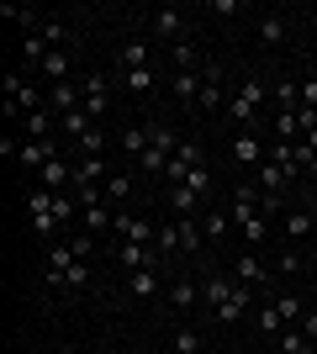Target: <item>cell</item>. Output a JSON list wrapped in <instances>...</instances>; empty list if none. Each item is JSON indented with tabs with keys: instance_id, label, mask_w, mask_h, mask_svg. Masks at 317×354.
I'll return each instance as SVG.
<instances>
[{
	"instance_id": "ab89813d",
	"label": "cell",
	"mask_w": 317,
	"mask_h": 354,
	"mask_svg": "<svg viewBox=\"0 0 317 354\" xmlns=\"http://www.w3.org/2000/svg\"><path fill=\"white\" fill-rule=\"evenodd\" d=\"M106 143H111V138H106V133H101V122H95L90 133H85V138L75 143V153H106Z\"/></svg>"
},
{
	"instance_id": "484cf974",
	"label": "cell",
	"mask_w": 317,
	"mask_h": 354,
	"mask_svg": "<svg viewBox=\"0 0 317 354\" xmlns=\"http://www.w3.org/2000/svg\"><path fill=\"white\" fill-rule=\"evenodd\" d=\"M286 37H291V21H286V16H265V21H259V43H265V48H280Z\"/></svg>"
},
{
	"instance_id": "bcb514c9",
	"label": "cell",
	"mask_w": 317,
	"mask_h": 354,
	"mask_svg": "<svg viewBox=\"0 0 317 354\" xmlns=\"http://www.w3.org/2000/svg\"><path fill=\"white\" fill-rule=\"evenodd\" d=\"M302 143H307V148H312V153H317V133H307V138H302Z\"/></svg>"
},
{
	"instance_id": "cb8c5ba5",
	"label": "cell",
	"mask_w": 317,
	"mask_h": 354,
	"mask_svg": "<svg viewBox=\"0 0 317 354\" xmlns=\"http://www.w3.org/2000/svg\"><path fill=\"white\" fill-rule=\"evenodd\" d=\"M270 164H280L286 180H296V175H302V148H296V143H270Z\"/></svg>"
},
{
	"instance_id": "74e56055",
	"label": "cell",
	"mask_w": 317,
	"mask_h": 354,
	"mask_svg": "<svg viewBox=\"0 0 317 354\" xmlns=\"http://www.w3.org/2000/svg\"><path fill=\"white\" fill-rule=\"evenodd\" d=\"M64 243L75 249V259H85V265H90V254H95V233H85V227H79V233H69Z\"/></svg>"
},
{
	"instance_id": "f35d334b",
	"label": "cell",
	"mask_w": 317,
	"mask_h": 354,
	"mask_svg": "<svg viewBox=\"0 0 317 354\" xmlns=\"http://www.w3.org/2000/svg\"><path fill=\"white\" fill-rule=\"evenodd\" d=\"M175 354H201V328H175Z\"/></svg>"
},
{
	"instance_id": "d590c367",
	"label": "cell",
	"mask_w": 317,
	"mask_h": 354,
	"mask_svg": "<svg viewBox=\"0 0 317 354\" xmlns=\"http://www.w3.org/2000/svg\"><path fill=\"white\" fill-rule=\"evenodd\" d=\"M254 328H259V333H265V339H275V333H280V328H286V323H280V312H275L270 301H265V307L254 312Z\"/></svg>"
},
{
	"instance_id": "8d00e7d4",
	"label": "cell",
	"mask_w": 317,
	"mask_h": 354,
	"mask_svg": "<svg viewBox=\"0 0 317 354\" xmlns=\"http://www.w3.org/2000/svg\"><path fill=\"white\" fill-rule=\"evenodd\" d=\"M53 122H59V117H53L48 106H43V111H32V117H27V138H53Z\"/></svg>"
},
{
	"instance_id": "9c48e42d",
	"label": "cell",
	"mask_w": 317,
	"mask_h": 354,
	"mask_svg": "<svg viewBox=\"0 0 317 354\" xmlns=\"http://www.w3.org/2000/svg\"><path fill=\"white\" fill-rule=\"evenodd\" d=\"M85 111H90L95 122L106 117V111H111V80H106V74H85Z\"/></svg>"
},
{
	"instance_id": "c3c4849f",
	"label": "cell",
	"mask_w": 317,
	"mask_h": 354,
	"mask_svg": "<svg viewBox=\"0 0 317 354\" xmlns=\"http://www.w3.org/2000/svg\"><path fill=\"white\" fill-rule=\"evenodd\" d=\"M90 354H111V349H90Z\"/></svg>"
},
{
	"instance_id": "277c9868",
	"label": "cell",
	"mask_w": 317,
	"mask_h": 354,
	"mask_svg": "<svg viewBox=\"0 0 317 354\" xmlns=\"http://www.w3.org/2000/svg\"><path fill=\"white\" fill-rule=\"evenodd\" d=\"M106 180H111L106 153H79V159H75V185H69V191H90V185H101V191H106Z\"/></svg>"
},
{
	"instance_id": "44dd1931",
	"label": "cell",
	"mask_w": 317,
	"mask_h": 354,
	"mask_svg": "<svg viewBox=\"0 0 317 354\" xmlns=\"http://www.w3.org/2000/svg\"><path fill=\"white\" fill-rule=\"evenodd\" d=\"M159 275H164V270H133V275H127V291H133L137 301H153V296L164 291V281H159Z\"/></svg>"
},
{
	"instance_id": "b9f144b4",
	"label": "cell",
	"mask_w": 317,
	"mask_h": 354,
	"mask_svg": "<svg viewBox=\"0 0 317 354\" xmlns=\"http://www.w3.org/2000/svg\"><path fill=\"white\" fill-rule=\"evenodd\" d=\"M275 270H280V275H296V270H302V249H286L275 259Z\"/></svg>"
},
{
	"instance_id": "7402d4cb",
	"label": "cell",
	"mask_w": 317,
	"mask_h": 354,
	"mask_svg": "<svg viewBox=\"0 0 317 354\" xmlns=\"http://www.w3.org/2000/svg\"><path fill=\"white\" fill-rule=\"evenodd\" d=\"M270 349L275 354H312V339H307L302 328H280V333L270 339Z\"/></svg>"
},
{
	"instance_id": "e0dca14e",
	"label": "cell",
	"mask_w": 317,
	"mask_h": 354,
	"mask_svg": "<svg viewBox=\"0 0 317 354\" xmlns=\"http://www.w3.org/2000/svg\"><path fill=\"white\" fill-rule=\"evenodd\" d=\"M117 64H122V69H153V43H148V37H127Z\"/></svg>"
},
{
	"instance_id": "7a4b0ae2",
	"label": "cell",
	"mask_w": 317,
	"mask_h": 354,
	"mask_svg": "<svg viewBox=\"0 0 317 354\" xmlns=\"http://www.w3.org/2000/svg\"><path fill=\"white\" fill-rule=\"evenodd\" d=\"M148 127H153V143L137 164H143V175H164L169 159H175V148H180V138H175V127H164V122H148Z\"/></svg>"
},
{
	"instance_id": "4316f807",
	"label": "cell",
	"mask_w": 317,
	"mask_h": 354,
	"mask_svg": "<svg viewBox=\"0 0 317 354\" xmlns=\"http://www.w3.org/2000/svg\"><path fill=\"white\" fill-rule=\"evenodd\" d=\"M133 185H137V180L133 175H127V169H117V175H111V180H106V201H111V207H127V196H133Z\"/></svg>"
},
{
	"instance_id": "ba28073f",
	"label": "cell",
	"mask_w": 317,
	"mask_h": 354,
	"mask_svg": "<svg viewBox=\"0 0 317 354\" xmlns=\"http://www.w3.org/2000/svg\"><path fill=\"white\" fill-rule=\"evenodd\" d=\"M37 185H43V191H53V196L69 191V185H75V159H64V153H59V159H48L43 169H37Z\"/></svg>"
},
{
	"instance_id": "8992f818",
	"label": "cell",
	"mask_w": 317,
	"mask_h": 354,
	"mask_svg": "<svg viewBox=\"0 0 317 354\" xmlns=\"http://www.w3.org/2000/svg\"><path fill=\"white\" fill-rule=\"evenodd\" d=\"M90 275H95V270L79 259V265H69V270H53V275H48V291H59V296H79L85 286H90Z\"/></svg>"
},
{
	"instance_id": "5bb4252c",
	"label": "cell",
	"mask_w": 317,
	"mask_h": 354,
	"mask_svg": "<svg viewBox=\"0 0 317 354\" xmlns=\"http://www.w3.org/2000/svg\"><path fill=\"white\" fill-rule=\"evenodd\" d=\"M48 159H59V143H53V138H27V143H21V153H16V164H21V169H43Z\"/></svg>"
},
{
	"instance_id": "ffe728a7",
	"label": "cell",
	"mask_w": 317,
	"mask_h": 354,
	"mask_svg": "<svg viewBox=\"0 0 317 354\" xmlns=\"http://www.w3.org/2000/svg\"><path fill=\"white\" fill-rule=\"evenodd\" d=\"M254 185H259L265 196H275V201H286V191H291V180H286V169H280V164H259Z\"/></svg>"
},
{
	"instance_id": "1f68e13d",
	"label": "cell",
	"mask_w": 317,
	"mask_h": 354,
	"mask_svg": "<svg viewBox=\"0 0 317 354\" xmlns=\"http://www.w3.org/2000/svg\"><path fill=\"white\" fill-rule=\"evenodd\" d=\"M270 307L280 312V323H286V328H296V323H302V317H307V312H302V296H275Z\"/></svg>"
},
{
	"instance_id": "4dcf8cb0",
	"label": "cell",
	"mask_w": 317,
	"mask_h": 354,
	"mask_svg": "<svg viewBox=\"0 0 317 354\" xmlns=\"http://www.w3.org/2000/svg\"><path fill=\"white\" fill-rule=\"evenodd\" d=\"M59 127H64V138H75V143H79V138L95 127V117L85 111V106H79V111H69V117H59Z\"/></svg>"
},
{
	"instance_id": "6da1fadb",
	"label": "cell",
	"mask_w": 317,
	"mask_h": 354,
	"mask_svg": "<svg viewBox=\"0 0 317 354\" xmlns=\"http://www.w3.org/2000/svg\"><path fill=\"white\" fill-rule=\"evenodd\" d=\"M27 217H32V233L43 238V243H53V238H59V212H53V191L32 185V191H27Z\"/></svg>"
},
{
	"instance_id": "3957f363",
	"label": "cell",
	"mask_w": 317,
	"mask_h": 354,
	"mask_svg": "<svg viewBox=\"0 0 317 354\" xmlns=\"http://www.w3.org/2000/svg\"><path fill=\"white\" fill-rule=\"evenodd\" d=\"M259 101H265V85H259L254 74L243 80L233 95H227V117L238 122V127H254V117H259Z\"/></svg>"
},
{
	"instance_id": "f1b7e54d",
	"label": "cell",
	"mask_w": 317,
	"mask_h": 354,
	"mask_svg": "<svg viewBox=\"0 0 317 354\" xmlns=\"http://www.w3.org/2000/svg\"><path fill=\"white\" fill-rule=\"evenodd\" d=\"M227 227H233V217H227V207H211L206 217H201V233H206L211 243H222V238H227Z\"/></svg>"
},
{
	"instance_id": "30bf717a",
	"label": "cell",
	"mask_w": 317,
	"mask_h": 354,
	"mask_svg": "<svg viewBox=\"0 0 317 354\" xmlns=\"http://www.w3.org/2000/svg\"><path fill=\"white\" fill-rule=\"evenodd\" d=\"M249 307H254V286H233V296L211 312V323H243V317H249Z\"/></svg>"
},
{
	"instance_id": "f546056e",
	"label": "cell",
	"mask_w": 317,
	"mask_h": 354,
	"mask_svg": "<svg viewBox=\"0 0 317 354\" xmlns=\"http://www.w3.org/2000/svg\"><path fill=\"white\" fill-rule=\"evenodd\" d=\"M275 106H280V111H302V85H296V80H275Z\"/></svg>"
},
{
	"instance_id": "60d3db41",
	"label": "cell",
	"mask_w": 317,
	"mask_h": 354,
	"mask_svg": "<svg viewBox=\"0 0 317 354\" xmlns=\"http://www.w3.org/2000/svg\"><path fill=\"white\" fill-rule=\"evenodd\" d=\"M185 185H191V191H196V196H211V164H201V169H191V175H185Z\"/></svg>"
},
{
	"instance_id": "e575fe53",
	"label": "cell",
	"mask_w": 317,
	"mask_h": 354,
	"mask_svg": "<svg viewBox=\"0 0 317 354\" xmlns=\"http://www.w3.org/2000/svg\"><path fill=\"white\" fill-rule=\"evenodd\" d=\"M122 85L133 95H153V69H122Z\"/></svg>"
},
{
	"instance_id": "d4e9b609",
	"label": "cell",
	"mask_w": 317,
	"mask_h": 354,
	"mask_svg": "<svg viewBox=\"0 0 317 354\" xmlns=\"http://www.w3.org/2000/svg\"><path fill=\"white\" fill-rule=\"evenodd\" d=\"M175 233H180V254H201L206 233H201V222H196V217H175Z\"/></svg>"
},
{
	"instance_id": "9a60e30c",
	"label": "cell",
	"mask_w": 317,
	"mask_h": 354,
	"mask_svg": "<svg viewBox=\"0 0 317 354\" xmlns=\"http://www.w3.org/2000/svg\"><path fill=\"white\" fill-rule=\"evenodd\" d=\"M79 106H85V90L69 85V80L48 90V111H53V117H69V111H79Z\"/></svg>"
},
{
	"instance_id": "603a6c76",
	"label": "cell",
	"mask_w": 317,
	"mask_h": 354,
	"mask_svg": "<svg viewBox=\"0 0 317 354\" xmlns=\"http://www.w3.org/2000/svg\"><path fill=\"white\" fill-rule=\"evenodd\" d=\"M148 143H153V127H148V122H133V127L122 133V153H133V159H143Z\"/></svg>"
},
{
	"instance_id": "7c38bea8",
	"label": "cell",
	"mask_w": 317,
	"mask_h": 354,
	"mask_svg": "<svg viewBox=\"0 0 317 354\" xmlns=\"http://www.w3.org/2000/svg\"><path fill=\"white\" fill-rule=\"evenodd\" d=\"M233 159L249 164V169H259V164H265V143H259L254 127H238V133H233Z\"/></svg>"
},
{
	"instance_id": "ee69618b",
	"label": "cell",
	"mask_w": 317,
	"mask_h": 354,
	"mask_svg": "<svg viewBox=\"0 0 317 354\" xmlns=\"http://www.w3.org/2000/svg\"><path fill=\"white\" fill-rule=\"evenodd\" d=\"M296 328H302L307 339H312V349H317V312H307V317H302V323H296Z\"/></svg>"
},
{
	"instance_id": "2e32d148",
	"label": "cell",
	"mask_w": 317,
	"mask_h": 354,
	"mask_svg": "<svg viewBox=\"0 0 317 354\" xmlns=\"http://www.w3.org/2000/svg\"><path fill=\"white\" fill-rule=\"evenodd\" d=\"M169 301H175V312H201V281H191V275H175V286H169Z\"/></svg>"
},
{
	"instance_id": "7dc6e473",
	"label": "cell",
	"mask_w": 317,
	"mask_h": 354,
	"mask_svg": "<svg viewBox=\"0 0 317 354\" xmlns=\"http://www.w3.org/2000/svg\"><path fill=\"white\" fill-rule=\"evenodd\" d=\"M312 249H317V227H312Z\"/></svg>"
},
{
	"instance_id": "8fae6325",
	"label": "cell",
	"mask_w": 317,
	"mask_h": 354,
	"mask_svg": "<svg viewBox=\"0 0 317 354\" xmlns=\"http://www.w3.org/2000/svg\"><path fill=\"white\" fill-rule=\"evenodd\" d=\"M233 281H238V286H254V291H259V286H270V270L259 265L254 249H243L238 259H233Z\"/></svg>"
},
{
	"instance_id": "4fadbf2b",
	"label": "cell",
	"mask_w": 317,
	"mask_h": 354,
	"mask_svg": "<svg viewBox=\"0 0 317 354\" xmlns=\"http://www.w3.org/2000/svg\"><path fill=\"white\" fill-rule=\"evenodd\" d=\"M227 95H222V64H201V111H217Z\"/></svg>"
},
{
	"instance_id": "f6af8a7d",
	"label": "cell",
	"mask_w": 317,
	"mask_h": 354,
	"mask_svg": "<svg viewBox=\"0 0 317 354\" xmlns=\"http://www.w3.org/2000/svg\"><path fill=\"white\" fill-rule=\"evenodd\" d=\"M302 106H317V80L307 74V85H302Z\"/></svg>"
},
{
	"instance_id": "d6986e66",
	"label": "cell",
	"mask_w": 317,
	"mask_h": 354,
	"mask_svg": "<svg viewBox=\"0 0 317 354\" xmlns=\"http://www.w3.org/2000/svg\"><path fill=\"white\" fill-rule=\"evenodd\" d=\"M312 227H317V217L307 207H291L286 212V227H280V233L291 238V249H296V243H307V238H312Z\"/></svg>"
},
{
	"instance_id": "5b68a950",
	"label": "cell",
	"mask_w": 317,
	"mask_h": 354,
	"mask_svg": "<svg viewBox=\"0 0 317 354\" xmlns=\"http://www.w3.org/2000/svg\"><path fill=\"white\" fill-rule=\"evenodd\" d=\"M196 281H201V312H206V317L222 307L227 296H233V286H238V281H227V275H217V270H201Z\"/></svg>"
},
{
	"instance_id": "d6a6232c",
	"label": "cell",
	"mask_w": 317,
	"mask_h": 354,
	"mask_svg": "<svg viewBox=\"0 0 317 354\" xmlns=\"http://www.w3.org/2000/svg\"><path fill=\"white\" fill-rule=\"evenodd\" d=\"M169 207H175V217H191V212L201 207V196L191 191V185H175V191H169Z\"/></svg>"
},
{
	"instance_id": "ac0fdd59",
	"label": "cell",
	"mask_w": 317,
	"mask_h": 354,
	"mask_svg": "<svg viewBox=\"0 0 317 354\" xmlns=\"http://www.w3.org/2000/svg\"><path fill=\"white\" fill-rule=\"evenodd\" d=\"M111 222H117V207H111V201H95V207H85L79 212V227H85V233H111Z\"/></svg>"
},
{
	"instance_id": "7bdbcfd3",
	"label": "cell",
	"mask_w": 317,
	"mask_h": 354,
	"mask_svg": "<svg viewBox=\"0 0 317 354\" xmlns=\"http://www.w3.org/2000/svg\"><path fill=\"white\" fill-rule=\"evenodd\" d=\"M43 37H48V48H64V43H69V27H64V21H48Z\"/></svg>"
},
{
	"instance_id": "52a82bcc",
	"label": "cell",
	"mask_w": 317,
	"mask_h": 354,
	"mask_svg": "<svg viewBox=\"0 0 317 354\" xmlns=\"http://www.w3.org/2000/svg\"><path fill=\"white\" fill-rule=\"evenodd\" d=\"M148 32H153V37H164L169 48L191 43V37H185V16H180V11H169V6H164V11H153V16H148Z\"/></svg>"
},
{
	"instance_id": "83f0119b",
	"label": "cell",
	"mask_w": 317,
	"mask_h": 354,
	"mask_svg": "<svg viewBox=\"0 0 317 354\" xmlns=\"http://www.w3.org/2000/svg\"><path fill=\"white\" fill-rule=\"evenodd\" d=\"M37 74H43V80H53V85H64V80H69V53H64V48H53V53L37 64Z\"/></svg>"
},
{
	"instance_id": "836d02e7",
	"label": "cell",
	"mask_w": 317,
	"mask_h": 354,
	"mask_svg": "<svg viewBox=\"0 0 317 354\" xmlns=\"http://www.w3.org/2000/svg\"><path fill=\"white\" fill-rule=\"evenodd\" d=\"M175 95H180L185 106H196L201 101V69L196 74H175Z\"/></svg>"
}]
</instances>
